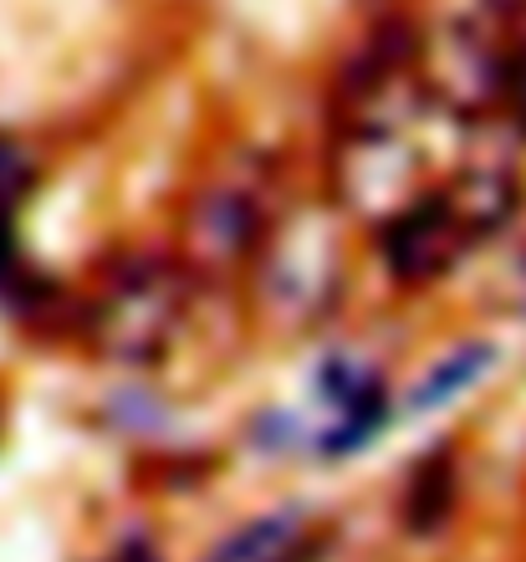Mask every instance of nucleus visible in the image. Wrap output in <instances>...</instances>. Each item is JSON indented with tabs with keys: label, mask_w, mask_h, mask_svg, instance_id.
I'll return each mask as SVG.
<instances>
[{
	"label": "nucleus",
	"mask_w": 526,
	"mask_h": 562,
	"mask_svg": "<svg viewBox=\"0 0 526 562\" xmlns=\"http://www.w3.org/2000/svg\"><path fill=\"white\" fill-rule=\"evenodd\" d=\"M516 88H522V113H526V61H522V82Z\"/></svg>",
	"instance_id": "nucleus-5"
},
{
	"label": "nucleus",
	"mask_w": 526,
	"mask_h": 562,
	"mask_svg": "<svg viewBox=\"0 0 526 562\" xmlns=\"http://www.w3.org/2000/svg\"><path fill=\"white\" fill-rule=\"evenodd\" d=\"M491 363V348H466V353L455 358V363H445V369L429 373V384L414 394V409H435V404H445L450 394H460V389L475 379V373Z\"/></svg>",
	"instance_id": "nucleus-1"
},
{
	"label": "nucleus",
	"mask_w": 526,
	"mask_h": 562,
	"mask_svg": "<svg viewBox=\"0 0 526 562\" xmlns=\"http://www.w3.org/2000/svg\"><path fill=\"white\" fill-rule=\"evenodd\" d=\"M11 267H15V246H11V236H5V225H0V281L11 277Z\"/></svg>",
	"instance_id": "nucleus-3"
},
{
	"label": "nucleus",
	"mask_w": 526,
	"mask_h": 562,
	"mask_svg": "<svg viewBox=\"0 0 526 562\" xmlns=\"http://www.w3.org/2000/svg\"><path fill=\"white\" fill-rule=\"evenodd\" d=\"M123 562H154V558H148L144 548H128V552H123Z\"/></svg>",
	"instance_id": "nucleus-4"
},
{
	"label": "nucleus",
	"mask_w": 526,
	"mask_h": 562,
	"mask_svg": "<svg viewBox=\"0 0 526 562\" xmlns=\"http://www.w3.org/2000/svg\"><path fill=\"white\" fill-rule=\"evenodd\" d=\"M26 179H31L26 159H21V154H15L11 144H0V205H5V200H15V194L26 190Z\"/></svg>",
	"instance_id": "nucleus-2"
}]
</instances>
